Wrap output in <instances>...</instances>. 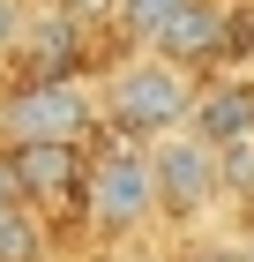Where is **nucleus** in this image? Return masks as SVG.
Segmentation results:
<instances>
[{
  "label": "nucleus",
  "instance_id": "f257e3e1",
  "mask_svg": "<svg viewBox=\"0 0 254 262\" xmlns=\"http://www.w3.org/2000/svg\"><path fill=\"white\" fill-rule=\"evenodd\" d=\"M187 105H195V75L172 68V60H157V53L120 60L112 75H105V120H112L120 142H150V135H165V127H179Z\"/></svg>",
  "mask_w": 254,
  "mask_h": 262
},
{
  "label": "nucleus",
  "instance_id": "f03ea898",
  "mask_svg": "<svg viewBox=\"0 0 254 262\" xmlns=\"http://www.w3.org/2000/svg\"><path fill=\"white\" fill-rule=\"evenodd\" d=\"M142 165H150V202L165 210V217H202V210H217V195H224V180H217V150L210 142H195L187 127H165V135L142 142Z\"/></svg>",
  "mask_w": 254,
  "mask_h": 262
},
{
  "label": "nucleus",
  "instance_id": "7ed1b4c3",
  "mask_svg": "<svg viewBox=\"0 0 254 262\" xmlns=\"http://www.w3.org/2000/svg\"><path fill=\"white\" fill-rule=\"evenodd\" d=\"M82 202H90V225L98 232H135V225L157 217V202H150V165H142V142H105L98 158L82 165Z\"/></svg>",
  "mask_w": 254,
  "mask_h": 262
},
{
  "label": "nucleus",
  "instance_id": "20e7f679",
  "mask_svg": "<svg viewBox=\"0 0 254 262\" xmlns=\"http://www.w3.org/2000/svg\"><path fill=\"white\" fill-rule=\"evenodd\" d=\"M90 120H98V98L82 82H67V75H38L30 90H15L0 105L8 142H82Z\"/></svg>",
  "mask_w": 254,
  "mask_h": 262
},
{
  "label": "nucleus",
  "instance_id": "39448f33",
  "mask_svg": "<svg viewBox=\"0 0 254 262\" xmlns=\"http://www.w3.org/2000/svg\"><path fill=\"white\" fill-rule=\"evenodd\" d=\"M232 45H239V8L232 0H187V8L150 38V53L172 60V68H187V75H202V68L224 60Z\"/></svg>",
  "mask_w": 254,
  "mask_h": 262
},
{
  "label": "nucleus",
  "instance_id": "423d86ee",
  "mask_svg": "<svg viewBox=\"0 0 254 262\" xmlns=\"http://www.w3.org/2000/svg\"><path fill=\"white\" fill-rule=\"evenodd\" d=\"M8 172L30 210H53L82 187V142H8Z\"/></svg>",
  "mask_w": 254,
  "mask_h": 262
},
{
  "label": "nucleus",
  "instance_id": "0eeeda50",
  "mask_svg": "<svg viewBox=\"0 0 254 262\" xmlns=\"http://www.w3.org/2000/svg\"><path fill=\"white\" fill-rule=\"evenodd\" d=\"M179 127L195 142H210V150L254 142V82H195V105H187Z\"/></svg>",
  "mask_w": 254,
  "mask_h": 262
},
{
  "label": "nucleus",
  "instance_id": "6e6552de",
  "mask_svg": "<svg viewBox=\"0 0 254 262\" xmlns=\"http://www.w3.org/2000/svg\"><path fill=\"white\" fill-rule=\"evenodd\" d=\"M82 38H90V30H82V23H67L53 0H45V15H22L15 53H30V68H38V75H67V68H75V53H82Z\"/></svg>",
  "mask_w": 254,
  "mask_h": 262
},
{
  "label": "nucleus",
  "instance_id": "1a4fd4ad",
  "mask_svg": "<svg viewBox=\"0 0 254 262\" xmlns=\"http://www.w3.org/2000/svg\"><path fill=\"white\" fill-rule=\"evenodd\" d=\"M53 255V232L30 202H0V262H45Z\"/></svg>",
  "mask_w": 254,
  "mask_h": 262
},
{
  "label": "nucleus",
  "instance_id": "9d476101",
  "mask_svg": "<svg viewBox=\"0 0 254 262\" xmlns=\"http://www.w3.org/2000/svg\"><path fill=\"white\" fill-rule=\"evenodd\" d=\"M179 8H187V0H112V23H120V30H127L135 45H150L157 30L179 15Z\"/></svg>",
  "mask_w": 254,
  "mask_h": 262
},
{
  "label": "nucleus",
  "instance_id": "9b49d317",
  "mask_svg": "<svg viewBox=\"0 0 254 262\" xmlns=\"http://www.w3.org/2000/svg\"><path fill=\"white\" fill-rule=\"evenodd\" d=\"M22 0H0V60H15V38H22Z\"/></svg>",
  "mask_w": 254,
  "mask_h": 262
},
{
  "label": "nucleus",
  "instance_id": "f8f14e48",
  "mask_svg": "<svg viewBox=\"0 0 254 262\" xmlns=\"http://www.w3.org/2000/svg\"><path fill=\"white\" fill-rule=\"evenodd\" d=\"M53 8H60V15H67V23H82V30L112 15V0H53Z\"/></svg>",
  "mask_w": 254,
  "mask_h": 262
},
{
  "label": "nucleus",
  "instance_id": "ddd939ff",
  "mask_svg": "<svg viewBox=\"0 0 254 262\" xmlns=\"http://www.w3.org/2000/svg\"><path fill=\"white\" fill-rule=\"evenodd\" d=\"M179 262H239V247H224V240H202V247H187Z\"/></svg>",
  "mask_w": 254,
  "mask_h": 262
},
{
  "label": "nucleus",
  "instance_id": "4468645a",
  "mask_svg": "<svg viewBox=\"0 0 254 262\" xmlns=\"http://www.w3.org/2000/svg\"><path fill=\"white\" fill-rule=\"evenodd\" d=\"M0 202H22L15 195V172H8V150H0Z\"/></svg>",
  "mask_w": 254,
  "mask_h": 262
},
{
  "label": "nucleus",
  "instance_id": "2eb2a0df",
  "mask_svg": "<svg viewBox=\"0 0 254 262\" xmlns=\"http://www.w3.org/2000/svg\"><path fill=\"white\" fill-rule=\"evenodd\" d=\"M239 45H247V53H254V0H247V8H239Z\"/></svg>",
  "mask_w": 254,
  "mask_h": 262
},
{
  "label": "nucleus",
  "instance_id": "dca6fc26",
  "mask_svg": "<svg viewBox=\"0 0 254 262\" xmlns=\"http://www.w3.org/2000/svg\"><path fill=\"white\" fill-rule=\"evenodd\" d=\"M239 262H254V232H247V240H239Z\"/></svg>",
  "mask_w": 254,
  "mask_h": 262
}]
</instances>
